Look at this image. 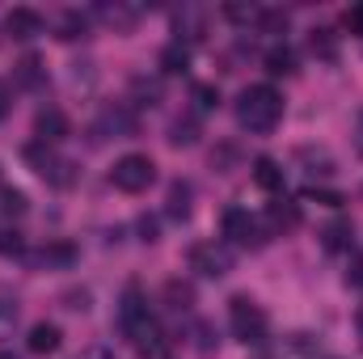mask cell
Wrapping results in <instances>:
<instances>
[{
    "label": "cell",
    "mask_w": 363,
    "mask_h": 359,
    "mask_svg": "<svg viewBox=\"0 0 363 359\" xmlns=\"http://www.w3.org/2000/svg\"><path fill=\"white\" fill-rule=\"evenodd\" d=\"M279 118H283V93L274 89V85H250V89H241V97H237V123L245 131L267 136V131L279 127Z\"/></svg>",
    "instance_id": "obj_1"
},
{
    "label": "cell",
    "mask_w": 363,
    "mask_h": 359,
    "mask_svg": "<svg viewBox=\"0 0 363 359\" xmlns=\"http://www.w3.org/2000/svg\"><path fill=\"white\" fill-rule=\"evenodd\" d=\"M110 182H114L123 194H140V190H148V186L157 182V165H152V157H144V153H127V157L114 161Z\"/></svg>",
    "instance_id": "obj_2"
},
{
    "label": "cell",
    "mask_w": 363,
    "mask_h": 359,
    "mask_svg": "<svg viewBox=\"0 0 363 359\" xmlns=\"http://www.w3.org/2000/svg\"><path fill=\"white\" fill-rule=\"evenodd\" d=\"M228 321H233V334L250 347H258L262 338H267V330H271V321H267V313L250 300V296H233V304H228Z\"/></svg>",
    "instance_id": "obj_3"
},
{
    "label": "cell",
    "mask_w": 363,
    "mask_h": 359,
    "mask_svg": "<svg viewBox=\"0 0 363 359\" xmlns=\"http://www.w3.org/2000/svg\"><path fill=\"white\" fill-rule=\"evenodd\" d=\"M26 161L34 165L38 178H47L51 186H72V182H77V165L64 161V157H55L51 144H30V148H26Z\"/></svg>",
    "instance_id": "obj_4"
},
{
    "label": "cell",
    "mask_w": 363,
    "mask_h": 359,
    "mask_svg": "<svg viewBox=\"0 0 363 359\" xmlns=\"http://www.w3.org/2000/svg\"><path fill=\"white\" fill-rule=\"evenodd\" d=\"M152 321H157V317L148 313V296L131 283V287L123 292V300H118V330H123L127 338H135V334H144Z\"/></svg>",
    "instance_id": "obj_5"
},
{
    "label": "cell",
    "mask_w": 363,
    "mask_h": 359,
    "mask_svg": "<svg viewBox=\"0 0 363 359\" xmlns=\"http://www.w3.org/2000/svg\"><path fill=\"white\" fill-rule=\"evenodd\" d=\"M135 136V114L131 106L114 101V106H101V114L93 118V140H131Z\"/></svg>",
    "instance_id": "obj_6"
},
{
    "label": "cell",
    "mask_w": 363,
    "mask_h": 359,
    "mask_svg": "<svg viewBox=\"0 0 363 359\" xmlns=\"http://www.w3.org/2000/svg\"><path fill=\"white\" fill-rule=\"evenodd\" d=\"M190 270H199L207 279H220V275L233 270V250L220 245V241H199V245H190Z\"/></svg>",
    "instance_id": "obj_7"
},
{
    "label": "cell",
    "mask_w": 363,
    "mask_h": 359,
    "mask_svg": "<svg viewBox=\"0 0 363 359\" xmlns=\"http://www.w3.org/2000/svg\"><path fill=\"white\" fill-rule=\"evenodd\" d=\"M220 228H224V237H228L233 245H262V241H267L262 228H258V220H254L245 207H224Z\"/></svg>",
    "instance_id": "obj_8"
},
{
    "label": "cell",
    "mask_w": 363,
    "mask_h": 359,
    "mask_svg": "<svg viewBox=\"0 0 363 359\" xmlns=\"http://www.w3.org/2000/svg\"><path fill=\"white\" fill-rule=\"evenodd\" d=\"M68 131H72V123H68L64 110H55V106L38 110V118H34V136H38V144H60Z\"/></svg>",
    "instance_id": "obj_9"
},
{
    "label": "cell",
    "mask_w": 363,
    "mask_h": 359,
    "mask_svg": "<svg viewBox=\"0 0 363 359\" xmlns=\"http://www.w3.org/2000/svg\"><path fill=\"white\" fill-rule=\"evenodd\" d=\"M93 13H97V21L110 26L114 34H127V30H135V21H140V9H131V4H97Z\"/></svg>",
    "instance_id": "obj_10"
},
{
    "label": "cell",
    "mask_w": 363,
    "mask_h": 359,
    "mask_svg": "<svg viewBox=\"0 0 363 359\" xmlns=\"http://www.w3.org/2000/svg\"><path fill=\"white\" fill-rule=\"evenodd\" d=\"M174 30H178V43H199L207 34V9L186 4L178 17H174Z\"/></svg>",
    "instance_id": "obj_11"
},
{
    "label": "cell",
    "mask_w": 363,
    "mask_h": 359,
    "mask_svg": "<svg viewBox=\"0 0 363 359\" xmlns=\"http://www.w3.org/2000/svg\"><path fill=\"white\" fill-rule=\"evenodd\" d=\"M4 30H9L13 38L30 43V38H38V34H43V17H38L34 9H13V13L4 17Z\"/></svg>",
    "instance_id": "obj_12"
},
{
    "label": "cell",
    "mask_w": 363,
    "mask_h": 359,
    "mask_svg": "<svg viewBox=\"0 0 363 359\" xmlns=\"http://www.w3.org/2000/svg\"><path fill=\"white\" fill-rule=\"evenodd\" d=\"M131 343H135V351H140L144 359H165L169 355V338H165V330H161L157 321H152L144 334H135Z\"/></svg>",
    "instance_id": "obj_13"
},
{
    "label": "cell",
    "mask_w": 363,
    "mask_h": 359,
    "mask_svg": "<svg viewBox=\"0 0 363 359\" xmlns=\"http://www.w3.org/2000/svg\"><path fill=\"white\" fill-rule=\"evenodd\" d=\"M60 326H51V321H38V326H30V338H26V347L34 351V355H51V351H60Z\"/></svg>",
    "instance_id": "obj_14"
},
{
    "label": "cell",
    "mask_w": 363,
    "mask_h": 359,
    "mask_svg": "<svg viewBox=\"0 0 363 359\" xmlns=\"http://www.w3.org/2000/svg\"><path fill=\"white\" fill-rule=\"evenodd\" d=\"M161 72H165V77H186V72H190V47H186V43L174 38V43L161 47Z\"/></svg>",
    "instance_id": "obj_15"
},
{
    "label": "cell",
    "mask_w": 363,
    "mask_h": 359,
    "mask_svg": "<svg viewBox=\"0 0 363 359\" xmlns=\"http://www.w3.org/2000/svg\"><path fill=\"white\" fill-rule=\"evenodd\" d=\"M13 81H17L21 89H43V85H47V68H43V60H38V55H21V64L13 68Z\"/></svg>",
    "instance_id": "obj_16"
},
{
    "label": "cell",
    "mask_w": 363,
    "mask_h": 359,
    "mask_svg": "<svg viewBox=\"0 0 363 359\" xmlns=\"http://www.w3.org/2000/svg\"><path fill=\"white\" fill-rule=\"evenodd\" d=\"M351 241H355V224H351V220H334V224H325V228H321V245H325L330 254L351 250Z\"/></svg>",
    "instance_id": "obj_17"
},
{
    "label": "cell",
    "mask_w": 363,
    "mask_h": 359,
    "mask_svg": "<svg viewBox=\"0 0 363 359\" xmlns=\"http://www.w3.org/2000/svg\"><path fill=\"white\" fill-rule=\"evenodd\" d=\"M267 224H271V233H291L300 224V207L287 203V199H274L271 207H267Z\"/></svg>",
    "instance_id": "obj_18"
},
{
    "label": "cell",
    "mask_w": 363,
    "mask_h": 359,
    "mask_svg": "<svg viewBox=\"0 0 363 359\" xmlns=\"http://www.w3.org/2000/svg\"><path fill=\"white\" fill-rule=\"evenodd\" d=\"M55 38H64V43L89 38V13H81V9H68V13L60 17V26H55Z\"/></svg>",
    "instance_id": "obj_19"
},
{
    "label": "cell",
    "mask_w": 363,
    "mask_h": 359,
    "mask_svg": "<svg viewBox=\"0 0 363 359\" xmlns=\"http://www.w3.org/2000/svg\"><path fill=\"white\" fill-rule=\"evenodd\" d=\"M72 263H77V250L68 241H51L47 250L34 254V267H72Z\"/></svg>",
    "instance_id": "obj_20"
},
{
    "label": "cell",
    "mask_w": 363,
    "mask_h": 359,
    "mask_svg": "<svg viewBox=\"0 0 363 359\" xmlns=\"http://www.w3.org/2000/svg\"><path fill=\"white\" fill-rule=\"evenodd\" d=\"M254 182H258L267 194L283 190V170H279V161H274V157H258V161H254Z\"/></svg>",
    "instance_id": "obj_21"
},
{
    "label": "cell",
    "mask_w": 363,
    "mask_h": 359,
    "mask_svg": "<svg viewBox=\"0 0 363 359\" xmlns=\"http://www.w3.org/2000/svg\"><path fill=\"white\" fill-rule=\"evenodd\" d=\"M267 72H271V77H291V72H296V51H291L287 43L267 51Z\"/></svg>",
    "instance_id": "obj_22"
},
{
    "label": "cell",
    "mask_w": 363,
    "mask_h": 359,
    "mask_svg": "<svg viewBox=\"0 0 363 359\" xmlns=\"http://www.w3.org/2000/svg\"><path fill=\"white\" fill-rule=\"evenodd\" d=\"M165 304H169L174 313H186V309L194 304V287L182 283V279H169V283H165Z\"/></svg>",
    "instance_id": "obj_23"
},
{
    "label": "cell",
    "mask_w": 363,
    "mask_h": 359,
    "mask_svg": "<svg viewBox=\"0 0 363 359\" xmlns=\"http://www.w3.org/2000/svg\"><path fill=\"white\" fill-rule=\"evenodd\" d=\"M300 161H304L308 174H317V178H330V174H334V157H330L325 148H300Z\"/></svg>",
    "instance_id": "obj_24"
},
{
    "label": "cell",
    "mask_w": 363,
    "mask_h": 359,
    "mask_svg": "<svg viewBox=\"0 0 363 359\" xmlns=\"http://www.w3.org/2000/svg\"><path fill=\"white\" fill-rule=\"evenodd\" d=\"M190 199H194L190 182H174V186H169V216H174V220H186V216H190Z\"/></svg>",
    "instance_id": "obj_25"
},
{
    "label": "cell",
    "mask_w": 363,
    "mask_h": 359,
    "mask_svg": "<svg viewBox=\"0 0 363 359\" xmlns=\"http://www.w3.org/2000/svg\"><path fill=\"white\" fill-rule=\"evenodd\" d=\"M131 101H135V106H157V101H161V81L135 77V81H131Z\"/></svg>",
    "instance_id": "obj_26"
},
{
    "label": "cell",
    "mask_w": 363,
    "mask_h": 359,
    "mask_svg": "<svg viewBox=\"0 0 363 359\" xmlns=\"http://www.w3.org/2000/svg\"><path fill=\"white\" fill-rule=\"evenodd\" d=\"M190 101H194V110H216L220 106V89L207 85V81H194L190 85Z\"/></svg>",
    "instance_id": "obj_27"
},
{
    "label": "cell",
    "mask_w": 363,
    "mask_h": 359,
    "mask_svg": "<svg viewBox=\"0 0 363 359\" xmlns=\"http://www.w3.org/2000/svg\"><path fill=\"white\" fill-rule=\"evenodd\" d=\"M308 47H313V55H321V60H338V38H334L330 30H313Z\"/></svg>",
    "instance_id": "obj_28"
},
{
    "label": "cell",
    "mask_w": 363,
    "mask_h": 359,
    "mask_svg": "<svg viewBox=\"0 0 363 359\" xmlns=\"http://www.w3.org/2000/svg\"><path fill=\"white\" fill-rule=\"evenodd\" d=\"M169 140H174L178 148H190V144H199V123H194V118H178V123L169 127Z\"/></svg>",
    "instance_id": "obj_29"
},
{
    "label": "cell",
    "mask_w": 363,
    "mask_h": 359,
    "mask_svg": "<svg viewBox=\"0 0 363 359\" xmlns=\"http://www.w3.org/2000/svg\"><path fill=\"white\" fill-rule=\"evenodd\" d=\"M194 347H199L203 355H211V351L220 347V334H216V326H207V321H199V326H194Z\"/></svg>",
    "instance_id": "obj_30"
},
{
    "label": "cell",
    "mask_w": 363,
    "mask_h": 359,
    "mask_svg": "<svg viewBox=\"0 0 363 359\" xmlns=\"http://www.w3.org/2000/svg\"><path fill=\"white\" fill-rule=\"evenodd\" d=\"M0 211H4V216H21V211H26V194L13 190V186H0Z\"/></svg>",
    "instance_id": "obj_31"
},
{
    "label": "cell",
    "mask_w": 363,
    "mask_h": 359,
    "mask_svg": "<svg viewBox=\"0 0 363 359\" xmlns=\"http://www.w3.org/2000/svg\"><path fill=\"white\" fill-rule=\"evenodd\" d=\"M0 254H4V258H21V254H26V241H21L17 228H0Z\"/></svg>",
    "instance_id": "obj_32"
},
{
    "label": "cell",
    "mask_w": 363,
    "mask_h": 359,
    "mask_svg": "<svg viewBox=\"0 0 363 359\" xmlns=\"http://www.w3.org/2000/svg\"><path fill=\"white\" fill-rule=\"evenodd\" d=\"M17 300H9V296H0V338L4 334H13V326H17Z\"/></svg>",
    "instance_id": "obj_33"
},
{
    "label": "cell",
    "mask_w": 363,
    "mask_h": 359,
    "mask_svg": "<svg viewBox=\"0 0 363 359\" xmlns=\"http://www.w3.org/2000/svg\"><path fill=\"white\" fill-rule=\"evenodd\" d=\"M224 17H228V21H258L262 9H258V4H224Z\"/></svg>",
    "instance_id": "obj_34"
},
{
    "label": "cell",
    "mask_w": 363,
    "mask_h": 359,
    "mask_svg": "<svg viewBox=\"0 0 363 359\" xmlns=\"http://www.w3.org/2000/svg\"><path fill=\"white\" fill-rule=\"evenodd\" d=\"M304 199H308V203H325V207H342V203H347L338 190H321V186H308Z\"/></svg>",
    "instance_id": "obj_35"
},
{
    "label": "cell",
    "mask_w": 363,
    "mask_h": 359,
    "mask_svg": "<svg viewBox=\"0 0 363 359\" xmlns=\"http://www.w3.org/2000/svg\"><path fill=\"white\" fill-rule=\"evenodd\" d=\"M321 347V338H313V334H291V343H287V355H313Z\"/></svg>",
    "instance_id": "obj_36"
},
{
    "label": "cell",
    "mask_w": 363,
    "mask_h": 359,
    "mask_svg": "<svg viewBox=\"0 0 363 359\" xmlns=\"http://www.w3.org/2000/svg\"><path fill=\"white\" fill-rule=\"evenodd\" d=\"M262 30L267 34H287V13H279V9H262Z\"/></svg>",
    "instance_id": "obj_37"
},
{
    "label": "cell",
    "mask_w": 363,
    "mask_h": 359,
    "mask_svg": "<svg viewBox=\"0 0 363 359\" xmlns=\"http://www.w3.org/2000/svg\"><path fill=\"white\" fill-rule=\"evenodd\" d=\"M342 26H347L351 34H363V4H351V9L342 13Z\"/></svg>",
    "instance_id": "obj_38"
},
{
    "label": "cell",
    "mask_w": 363,
    "mask_h": 359,
    "mask_svg": "<svg viewBox=\"0 0 363 359\" xmlns=\"http://www.w3.org/2000/svg\"><path fill=\"white\" fill-rule=\"evenodd\" d=\"M347 283L363 287V254H351V263H347Z\"/></svg>",
    "instance_id": "obj_39"
},
{
    "label": "cell",
    "mask_w": 363,
    "mask_h": 359,
    "mask_svg": "<svg viewBox=\"0 0 363 359\" xmlns=\"http://www.w3.org/2000/svg\"><path fill=\"white\" fill-rule=\"evenodd\" d=\"M64 300H68L64 309H77V313H85V309H89V292H85V287H81V292H64Z\"/></svg>",
    "instance_id": "obj_40"
},
{
    "label": "cell",
    "mask_w": 363,
    "mask_h": 359,
    "mask_svg": "<svg viewBox=\"0 0 363 359\" xmlns=\"http://www.w3.org/2000/svg\"><path fill=\"white\" fill-rule=\"evenodd\" d=\"M77 359H118V355H114L106 343H93V347H85V351H81Z\"/></svg>",
    "instance_id": "obj_41"
},
{
    "label": "cell",
    "mask_w": 363,
    "mask_h": 359,
    "mask_svg": "<svg viewBox=\"0 0 363 359\" xmlns=\"http://www.w3.org/2000/svg\"><path fill=\"white\" fill-rule=\"evenodd\" d=\"M140 233H144V241H157V220L144 216V220H140Z\"/></svg>",
    "instance_id": "obj_42"
},
{
    "label": "cell",
    "mask_w": 363,
    "mask_h": 359,
    "mask_svg": "<svg viewBox=\"0 0 363 359\" xmlns=\"http://www.w3.org/2000/svg\"><path fill=\"white\" fill-rule=\"evenodd\" d=\"M9 106H13V93H9V85H4V81H0V118H4V114H9Z\"/></svg>",
    "instance_id": "obj_43"
},
{
    "label": "cell",
    "mask_w": 363,
    "mask_h": 359,
    "mask_svg": "<svg viewBox=\"0 0 363 359\" xmlns=\"http://www.w3.org/2000/svg\"><path fill=\"white\" fill-rule=\"evenodd\" d=\"M355 148L363 153V114H359V123H355Z\"/></svg>",
    "instance_id": "obj_44"
},
{
    "label": "cell",
    "mask_w": 363,
    "mask_h": 359,
    "mask_svg": "<svg viewBox=\"0 0 363 359\" xmlns=\"http://www.w3.org/2000/svg\"><path fill=\"white\" fill-rule=\"evenodd\" d=\"M0 359H21V355H13V351H0Z\"/></svg>",
    "instance_id": "obj_45"
}]
</instances>
